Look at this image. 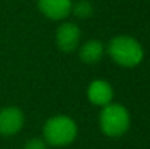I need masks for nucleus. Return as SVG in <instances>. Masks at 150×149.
<instances>
[{
  "label": "nucleus",
  "instance_id": "9",
  "mask_svg": "<svg viewBox=\"0 0 150 149\" xmlns=\"http://www.w3.org/2000/svg\"><path fill=\"white\" fill-rule=\"evenodd\" d=\"M92 12H93L92 4H91L88 0H82V1H79V3L74 6V13H76V16H79V18H89V16L92 15Z\"/></svg>",
  "mask_w": 150,
  "mask_h": 149
},
{
  "label": "nucleus",
  "instance_id": "3",
  "mask_svg": "<svg viewBox=\"0 0 150 149\" xmlns=\"http://www.w3.org/2000/svg\"><path fill=\"white\" fill-rule=\"evenodd\" d=\"M100 129L106 136L118 138L128 130L130 114L120 104H108L103 107L99 117Z\"/></svg>",
  "mask_w": 150,
  "mask_h": 149
},
{
  "label": "nucleus",
  "instance_id": "2",
  "mask_svg": "<svg viewBox=\"0 0 150 149\" xmlns=\"http://www.w3.org/2000/svg\"><path fill=\"white\" fill-rule=\"evenodd\" d=\"M76 135V123L66 115L52 117L44 126V138L52 146H66L74 140Z\"/></svg>",
  "mask_w": 150,
  "mask_h": 149
},
{
  "label": "nucleus",
  "instance_id": "8",
  "mask_svg": "<svg viewBox=\"0 0 150 149\" xmlns=\"http://www.w3.org/2000/svg\"><path fill=\"white\" fill-rule=\"evenodd\" d=\"M102 54H103V46L100 44L99 41H88L82 48H80V58L82 61L88 63V64H93V63H98L100 58H102Z\"/></svg>",
  "mask_w": 150,
  "mask_h": 149
},
{
  "label": "nucleus",
  "instance_id": "10",
  "mask_svg": "<svg viewBox=\"0 0 150 149\" xmlns=\"http://www.w3.org/2000/svg\"><path fill=\"white\" fill-rule=\"evenodd\" d=\"M23 149H47V146H45V142L42 139L35 138V139H29L25 143V148Z\"/></svg>",
  "mask_w": 150,
  "mask_h": 149
},
{
  "label": "nucleus",
  "instance_id": "6",
  "mask_svg": "<svg viewBox=\"0 0 150 149\" xmlns=\"http://www.w3.org/2000/svg\"><path fill=\"white\" fill-rule=\"evenodd\" d=\"M40 10L50 19H64L71 12V0H38Z\"/></svg>",
  "mask_w": 150,
  "mask_h": 149
},
{
  "label": "nucleus",
  "instance_id": "1",
  "mask_svg": "<svg viewBox=\"0 0 150 149\" xmlns=\"http://www.w3.org/2000/svg\"><path fill=\"white\" fill-rule=\"evenodd\" d=\"M108 53L115 63L124 67L137 66L144 56L140 43L127 35H118L112 38L108 46Z\"/></svg>",
  "mask_w": 150,
  "mask_h": 149
},
{
  "label": "nucleus",
  "instance_id": "5",
  "mask_svg": "<svg viewBox=\"0 0 150 149\" xmlns=\"http://www.w3.org/2000/svg\"><path fill=\"white\" fill-rule=\"evenodd\" d=\"M57 46L63 51H73L77 47L79 40H80V29L77 25L71 24V22H66L63 24L58 29H57Z\"/></svg>",
  "mask_w": 150,
  "mask_h": 149
},
{
  "label": "nucleus",
  "instance_id": "7",
  "mask_svg": "<svg viewBox=\"0 0 150 149\" xmlns=\"http://www.w3.org/2000/svg\"><path fill=\"white\" fill-rule=\"evenodd\" d=\"M114 97V91H112V86L102 81V79H96L93 81L89 88H88V98L91 102H93L95 105H108Z\"/></svg>",
  "mask_w": 150,
  "mask_h": 149
},
{
  "label": "nucleus",
  "instance_id": "4",
  "mask_svg": "<svg viewBox=\"0 0 150 149\" xmlns=\"http://www.w3.org/2000/svg\"><path fill=\"white\" fill-rule=\"evenodd\" d=\"M23 113L16 107H6L0 111V135H16L23 126Z\"/></svg>",
  "mask_w": 150,
  "mask_h": 149
}]
</instances>
